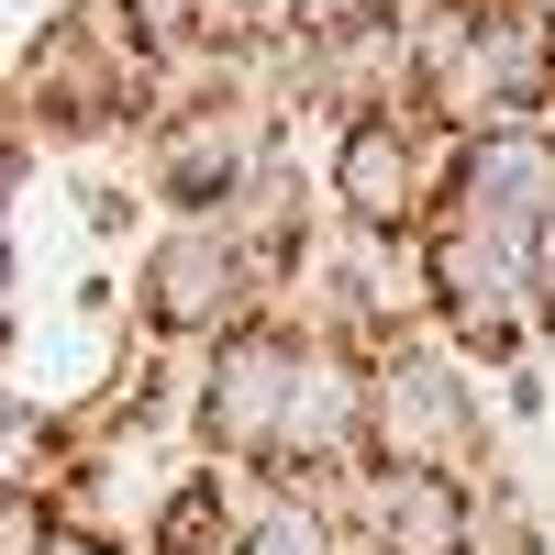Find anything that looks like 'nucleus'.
<instances>
[{
	"instance_id": "6",
	"label": "nucleus",
	"mask_w": 555,
	"mask_h": 555,
	"mask_svg": "<svg viewBox=\"0 0 555 555\" xmlns=\"http://www.w3.org/2000/svg\"><path fill=\"white\" fill-rule=\"evenodd\" d=\"M334 500V522L356 555H478V489L434 467H356Z\"/></svg>"
},
{
	"instance_id": "3",
	"label": "nucleus",
	"mask_w": 555,
	"mask_h": 555,
	"mask_svg": "<svg viewBox=\"0 0 555 555\" xmlns=\"http://www.w3.org/2000/svg\"><path fill=\"white\" fill-rule=\"evenodd\" d=\"M378 467H434V478H467V489L512 467L500 400H478V366L444 356V334L378 345Z\"/></svg>"
},
{
	"instance_id": "5",
	"label": "nucleus",
	"mask_w": 555,
	"mask_h": 555,
	"mask_svg": "<svg viewBox=\"0 0 555 555\" xmlns=\"http://www.w3.org/2000/svg\"><path fill=\"white\" fill-rule=\"evenodd\" d=\"M289 389H300V334L289 322H245L211 356H190V455L234 478L278 467V434H289Z\"/></svg>"
},
{
	"instance_id": "4",
	"label": "nucleus",
	"mask_w": 555,
	"mask_h": 555,
	"mask_svg": "<svg viewBox=\"0 0 555 555\" xmlns=\"http://www.w3.org/2000/svg\"><path fill=\"white\" fill-rule=\"evenodd\" d=\"M423 300H434L444 356H467L478 378H500V366H522V356L555 345V322H544V300H533L522 245L478 234V222H434V234H423Z\"/></svg>"
},
{
	"instance_id": "7",
	"label": "nucleus",
	"mask_w": 555,
	"mask_h": 555,
	"mask_svg": "<svg viewBox=\"0 0 555 555\" xmlns=\"http://www.w3.org/2000/svg\"><path fill=\"white\" fill-rule=\"evenodd\" d=\"M544 211H555V122L467 133V167H455L444 222H478V234H500V245H533Z\"/></svg>"
},
{
	"instance_id": "9",
	"label": "nucleus",
	"mask_w": 555,
	"mask_h": 555,
	"mask_svg": "<svg viewBox=\"0 0 555 555\" xmlns=\"http://www.w3.org/2000/svg\"><path fill=\"white\" fill-rule=\"evenodd\" d=\"M478 555H555V522L533 512V489H522V467H500V478H478Z\"/></svg>"
},
{
	"instance_id": "8",
	"label": "nucleus",
	"mask_w": 555,
	"mask_h": 555,
	"mask_svg": "<svg viewBox=\"0 0 555 555\" xmlns=\"http://www.w3.org/2000/svg\"><path fill=\"white\" fill-rule=\"evenodd\" d=\"M234 555H356V544H345V522H334V500H311V489H256Z\"/></svg>"
},
{
	"instance_id": "12",
	"label": "nucleus",
	"mask_w": 555,
	"mask_h": 555,
	"mask_svg": "<svg viewBox=\"0 0 555 555\" xmlns=\"http://www.w3.org/2000/svg\"><path fill=\"white\" fill-rule=\"evenodd\" d=\"M522 267H533V300H544V322H555V211H544V234L522 245Z\"/></svg>"
},
{
	"instance_id": "13",
	"label": "nucleus",
	"mask_w": 555,
	"mask_h": 555,
	"mask_svg": "<svg viewBox=\"0 0 555 555\" xmlns=\"http://www.w3.org/2000/svg\"><path fill=\"white\" fill-rule=\"evenodd\" d=\"M101 12H122V0H101Z\"/></svg>"
},
{
	"instance_id": "10",
	"label": "nucleus",
	"mask_w": 555,
	"mask_h": 555,
	"mask_svg": "<svg viewBox=\"0 0 555 555\" xmlns=\"http://www.w3.org/2000/svg\"><path fill=\"white\" fill-rule=\"evenodd\" d=\"M555 411V366L544 356H522V366H500V434H533Z\"/></svg>"
},
{
	"instance_id": "11",
	"label": "nucleus",
	"mask_w": 555,
	"mask_h": 555,
	"mask_svg": "<svg viewBox=\"0 0 555 555\" xmlns=\"http://www.w3.org/2000/svg\"><path fill=\"white\" fill-rule=\"evenodd\" d=\"M211 12H222V34H234V44H278L300 0H211Z\"/></svg>"
},
{
	"instance_id": "2",
	"label": "nucleus",
	"mask_w": 555,
	"mask_h": 555,
	"mask_svg": "<svg viewBox=\"0 0 555 555\" xmlns=\"http://www.w3.org/2000/svg\"><path fill=\"white\" fill-rule=\"evenodd\" d=\"M122 322L145 345H167V356H211L222 334L267 322V256L234 222H156V234L133 245Z\"/></svg>"
},
{
	"instance_id": "1",
	"label": "nucleus",
	"mask_w": 555,
	"mask_h": 555,
	"mask_svg": "<svg viewBox=\"0 0 555 555\" xmlns=\"http://www.w3.org/2000/svg\"><path fill=\"white\" fill-rule=\"evenodd\" d=\"M156 101H167V78L122 44V23L101 12V0H67V12H44L23 34V56H12V133L23 145H145L156 133Z\"/></svg>"
}]
</instances>
